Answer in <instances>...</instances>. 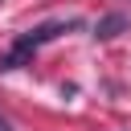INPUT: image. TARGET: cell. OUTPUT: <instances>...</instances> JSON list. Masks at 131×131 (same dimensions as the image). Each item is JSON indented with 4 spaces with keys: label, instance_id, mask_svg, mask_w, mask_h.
<instances>
[{
    "label": "cell",
    "instance_id": "obj_2",
    "mask_svg": "<svg viewBox=\"0 0 131 131\" xmlns=\"http://www.w3.org/2000/svg\"><path fill=\"white\" fill-rule=\"evenodd\" d=\"M0 131H8V123H4V119H0Z\"/></svg>",
    "mask_w": 131,
    "mask_h": 131
},
{
    "label": "cell",
    "instance_id": "obj_1",
    "mask_svg": "<svg viewBox=\"0 0 131 131\" xmlns=\"http://www.w3.org/2000/svg\"><path fill=\"white\" fill-rule=\"evenodd\" d=\"M123 29H127V16H123V12H111V16H102V20L94 25V37L106 41V37H119Z\"/></svg>",
    "mask_w": 131,
    "mask_h": 131
}]
</instances>
